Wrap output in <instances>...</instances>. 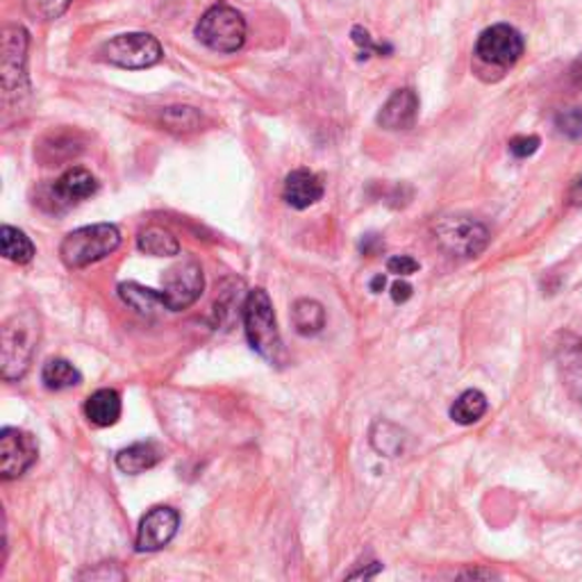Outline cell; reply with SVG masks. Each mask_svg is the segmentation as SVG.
Masks as SVG:
<instances>
[{
	"mask_svg": "<svg viewBox=\"0 0 582 582\" xmlns=\"http://www.w3.org/2000/svg\"><path fill=\"white\" fill-rule=\"evenodd\" d=\"M435 239L450 256L476 258L489 243V230L469 217H446L435 226Z\"/></svg>",
	"mask_w": 582,
	"mask_h": 582,
	"instance_id": "obj_6",
	"label": "cell"
},
{
	"mask_svg": "<svg viewBox=\"0 0 582 582\" xmlns=\"http://www.w3.org/2000/svg\"><path fill=\"white\" fill-rule=\"evenodd\" d=\"M196 37L210 51L237 53L246 44V21L235 8L215 6L200 17Z\"/></svg>",
	"mask_w": 582,
	"mask_h": 582,
	"instance_id": "obj_4",
	"label": "cell"
},
{
	"mask_svg": "<svg viewBox=\"0 0 582 582\" xmlns=\"http://www.w3.org/2000/svg\"><path fill=\"white\" fill-rule=\"evenodd\" d=\"M25 51H28V32L21 25H8L3 34V92L6 98L25 87Z\"/></svg>",
	"mask_w": 582,
	"mask_h": 582,
	"instance_id": "obj_11",
	"label": "cell"
},
{
	"mask_svg": "<svg viewBox=\"0 0 582 582\" xmlns=\"http://www.w3.org/2000/svg\"><path fill=\"white\" fill-rule=\"evenodd\" d=\"M39 342V319L34 312H19L3 325V342H0V368L8 383L21 381Z\"/></svg>",
	"mask_w": 582,
	"mask_h": 582,
	"instance_id": "obj_1",
	"label": "cell"
},
{
	"mask_svg": "<svg viewBox=\"0 0 582 582\" xmlns=\"http://www.w3.org/2000/svg\"><path fill=\"white\" fill-rule=\"evenodd\" d=\"M409 297H412V284H407V282H403V280H398V282L392 284V299H394V303H405V301H409Z\"/></svg>",
	"mask_w": 582,
	"mask_h": 582,
	"instance_id": "obj_31",
	"label": "cell"
},
{
	"mask_svg": "<svg viewBox=\"0 0 582 582\" xmlns=\"http://www.w3.org/2000/svg\"><path fill=\"white\" fill-rule=\"evenodd\" d=\"M569 202H571L573 207H582V176L573 183V187H571V191H569Z\"/></svg>",
	"mask_w": 582,
	"mask_h": 582,
	"instance_id": "obj_32",
	"label": "cell"
},
{
	"mask_svg": "<svg viewBox=\"0 0 582 582\" xmlns=\"http://www.w3.org/2000/svg\"><path fill=\"white\" fill-rule=\"evenodd\" d=\"M291 321H294L299 335L314 337L325 325V310L319 301L301 299L294 303V308H291Z\"/></svg>",
	"mask_w": 582,
	"mask_h": 582,
	"instance_id": "obj_20",
	"label": "cell"
},
{
	"mask_svg": "<svg viewBox=\"0 0 582 582\" xmlns=\"http://www.w3.org/2000/svg\"><path fill=\"white\" fill-rule=\"evenodd\" d=\"M387 271L394 276H412L419 271V262L409 256H394L387 260Z\"/></svg>",
	"mask_w": 582,
	"mask_h": 582,
	"instance_id": "obj_28",
	"label": "cell"
},
{
	"mask_svg": "<svg viewBox=\"0 0 582 582\" xmlns=\"http://www.w3.org/2000/svg\"><path fill=\"white\" fill-rule=\"evenodd\" d=\"M0 248H3V258L14 264H28L34 258V243L30 237L12 226L0 228Z\"/></svg>",
	"mask_w": 582,
	"mask_h": 582,
	"instance_id": "obj_22",
	"label": "cell"
},
{
	"mask_svg": "<svg viewBox=\"0 0 582 582\" xmlns=\"http://www.w3.org/2000/svg\"><path fill=\"white\" fill-rule=\"evenodd\" d=\"M180 526V517L174 508H153L139 523L135 549L139 553H153L162 551L164 547L172 544V539L176 537Z\"/></svg>",
	"mask_w": 582,
	"mask_h": 582,
	"instance_id": "obj_10",
	"label": "cell"
},
{
	"mask_svg": "<svg viewBox=\"0 0 582 582\" xmlns=\"http://www.w3.org/2000/svg\"><path fill=\"white\" fill-rule=\"evenodd\" d=\"M202 287H205L202 269L196 260L189 258V260L174 264L169 271L164 273L159 294H162L166 310L180 312L200 299Z\"/></svg>",
	"mask_w": 582,
	"mask_h": 582,
	"instance_id": "obj_7",
	"label": "cell"
},
{
	"mask_svg": "<svg viewBox=\"0 0 582 582\" xmlns=\"http://www.w3.org/2000/svg\"><path fill=\"white\" fill-rule=\"evenodd\" d=\"M162 460H164V450L155 441H139L116 453V467L128 476L144 474L157 467Z\"/></svg>",
	"mask_w": 582,
	"mask_h": 582,
	"instance_id": "obj_16",
	"label": "cell"
},
{
	"mask_svg": "<svg viewBox=\"0 0 582 582\" xmlns=\"http://www.w3.org/2000/svg\"><path fill=\"white\" fill-rule=\"evenodd\" d=\"M85 414L92 426L110 428L121 417V396L114 389H98L87 398Z\"/></svg>",
	"mask_w": 582,
	"mask_h": 582,
	"instance_id": "obj_17",
	"label": "cell"
},
{
	"mask_svg": "<svg viewBox=\"0 0 582 582\" xmlns=\"http://www.w3.org/2000/svg\"><path fill=\"white\" fill-rule=\"evenodd\" d=\"M571 75H573V80L578 82V85H582V55H580V60L575 62V66H573V71H571Z\"/></svg>",
	"mask_w": 582,
	"mask_h": 582,
	"instance_id": "obj_34",
	"label": "cell"
},
{
	"mask_svg": "<svg viewBox=\"0 0 582 582\" xmlns=\"http://www.w3.org/2000/svg\"><path fill=\"white\" fill-rule=\"evenodd\" d=\"M407 435L392 422H378L371 428V446L385 457H398L405 450Z\"/></svg>",
	"mask_w": 582,
	"mask_h": 582,
	"instance_id": "obj_24",
	"label": "cell"
},
{
	"mask_svg": "<svg viewBox=\"0 0 582 582\" xmlns=\"http://www.w3.org/2000/svg\"><path fill=\"white\" fill-rule=\"evenodd\" d=\"M485 412H487V396L478 389H467L453 403L450 419L460 426H471L482 419Z\"/></svg>",
	"mask_w": 582,
	"mask_h": 582,
	"instance_id": "obj_23",
	"label": "cell"
},
{
	"mask_svg": "<svg viewBox=\"0 0 582 582\" xmlns=\"http://www.w3.org/2000/svg\"><path fill=\"white\" fill-rule=\"evenodd\" d=\"M37 441L30 433L6 428L0 433V476L14 480L37 463Z\"/></svg>",
	"mask_w": 582,
	"mask_h": 582,
	"instance_id": "obj_9",
	"label": "cell"
},
{
	"mask_svg": "<svg viewBox=\"0 0 582 582\" xmlns=\"http://www.w3.org/2000/svg\"><path fill=\"white\" fill-rule=\"evenodd\" d=\"M555 357L569 396L582 403V340L573 332H560Z\"/></svg>",
	"mask_w": 582,
	"mask_h": 582,
	"instance_id": "obj_12",
	"label": "cell"
},
{
	"mask_svg": "<svg viewBox=\"0 0 582 582\" xmlns=\"http://www.w3.org/2000/svg\"><path fill=\"white\" fill-rule=\"evenodd\" d=\"M465 575H467V578H480V575H482V578H491L493 573H491V571H469V573H465Z\"/></svg>",
	"mask_w": 582,
	"mask_h": 582,
	"instance_id": "obj_35",
	"label": "cell"
},
{
	"mask_svg": "<svg viewBox=\"0 0 582 582\" xmlns=\"http://www.w3.org/2000/svg\"><path fill=\"white\" fill-rule=\"evenodd\" d=\"M243 328L251 349L271 364H280L284 349L273 305L264 289H253L243 301Z\"/></svg>",
	"mask_w": 582,
	"mask_h": 582,
	"instance_id": "obj_2",
	"label": "cell"
},
{
	"mask_svg": "<svg viewBox=\"0 0 582 582\" xmlns=\"http://www.w3.org/2000/svg\"><path fill=\"white\" fill-rule=\"evenodd\" d=\"M537 148H539V137H534V135H530V137H515L510 142V153L515 157H519V159H526V157L534 155Z\"/></svg>",
	"mask_w": 582,
	"mask_h": 582,
	"instance_id": "obj_29",
	"label": "cell"
},
{
	"mask_svg": "<svg viewBox=\"0 0 582 582\" xmlns=\"http://www.w3.org/2000/svg\"><path fill=\"white\" fill-rule=\"evenodd\" d=\"M71 6V0H23V10L34 21H55Z\"/></svg>",
	"mask_w": 582,
	"mask_h": 582,
	"instance_id": "obj_26",
	"label": "cell"
},
{
	"mask_svg": "<svg viewBox=\"0 0 582 582\" xmlns=\"http://www.w3.org/2000/svg\"><path fill=\"white\" fill-rule=\"evenodd\" d=\"M96 191H98L96 178L87 169H82V166H73V169L62 174L53 187L55 198L64 205H75L80 200L92 198Z\"/></svg>",
	"mask_w": 582,
	"mask_h": 582,
	"instance_id": "obj_15",
	"label": "cell"
},
{
	"mask_svg": "<svg viewBox=\"0 0 582 582\" xmlns=\"http://www.w3.org/2000/svg\"><path fill=\"white\" fill-rule=\"evenodd\" d=\"M118 297H121V301L126 303L128 308H133L135 312L144 314V316H153V314L166 310L159 291L148 289V287H142V284H137V282H123V284H118Z\"/></svg>",
	"mask_w": 582,
	"mask_h": 582,
	"instance_id": "obj_18",
	"label": "cell"
},
{
	"mask_svg": "<svg viewBox=\"0 0 582 582\" xmlns=\"http://www.w3.org/2000/svg\"><path fill=\"white\" fill-rule=\"evenodd\" d=\"M555 128L567 139H580L582 137V107L562 110L555 116Z\"/></svg>",
	"mask_w": 582,
	"mask_h": 582,
	"instance_id": "obj_27",
	"label": "cell"
},
{
	"mask_svg": "<svg viewBox=\"0 0 582 582\" xmlns=\"http://www.w3.org/2000/svg\"><path fill=\"white\" fill-rule=\"evenodd\" d=\"M385 284H387V278L385 276H376V278L371 280V291H373V294H381V291L385 289Z\"/></svg>",
	"mask_w": 582,
	"mask_h": 582,
	"instance_id": "obj_33",
	"label": "cell"
},
{
	"mask_svg": "<svg viewBox=\"0 0 582 582\" xmlns=\"http://www.w3.org/2000/svg\"><path fill=\"white\" fill-rule=\"evenodd\" d=\"M101 55L105 62L118 69L139 71L150 69L162 60V46L148 32H126L110 39L101 49Z\"/></svg>",
	"mask_w": 582,
	"mask_h": 582,
	"instance_id": "obj_5",
	"label": "cell"
},
{
	"mask_svg": "<svg viewBox=\"0 0 582 582\" xmlns=\"http://www.w3.org/2000/svg\"><path fill=\"white\" fill-rule=\"evenodd\" d=\"M353 41H355V44L364 51V55H368V53H389V51H392V49H385V46L373 44V41H371V34H368L362 25L353 28Z\"/></svg>",
	"mask_w": 582,
	"mask_h": 582,
	"instance_id": "obj_30",
	"label": "cell"
},
{
	"mask_svg": "<svg viewBox=\"0 0 582 582\" xmlns=\"http://www.w3.org/2000/svg\"><path fill=\"white\" fill-rule=\"evenodd\" d=\"M121 246V232L112 224L85 226L69 232L60 246V258L69 269H85L105 260Z\"/></svg>",
	"mask_w": 582,
	"mask_h": 582,
	"instance_id": "obj_3",
	"label": "cell"
},
{
	"mask_svg": "<svg viewBox=\"0 0 582 582\" xmlns=\"http://www.w3.org/2000/svg\"><path fill=\"white\" fill-rule=\"evenodd\" d=\"M523 37L517 28L506 25V23H498L487 28L480 37H478V44H476V55L487 62V64H496V66H512L519 62V58L523 55Z\"/></svg>",
	"mask_w": 582,
	"mask_h": 582,
	"instance_id": "obj_8",
	"label": "cell"
},
{
	"mask_svg": "<svg viewBox=\"0 0 582 582\" xmlns=\"http://www.w3.org/2000/svg\"><path fill=\"white\" fill-rule=\"evenodd\" d=\"M137 246L142 253L153 258H172L180 253V243L176 235L159 226H148L146 230H142L137 237Z\"/></svg>",
	"mask_w": 582,
	"mask_h": 582,
	"instance_id": "obj_19",
	"label": "cell"
},
{
	"mask_svg": "<svg viewBox=\"0 0 582 582\" xmlns=\"http://www.w3.org/2000/svg\"><path fill=\"white\" fill-rule=\"evenodd\" d=\"M282 194L291 207H297V210H308L310 205L321 200L323 183L314 172L297 169L287 176Z\"/></svg>",
	"mask_w": 582,
	"mask_h": 582,
	"instance_id": "obj_14",
	"label": "cell"
},
{
	"mask_svg": "<svg viewBox=\"0 0 582 582\" xmlns=\"http://www.w3.org/2000/svg\"><path fill=\"white\" fill-rule=\"evenodd\" d=\"M41 381H44L46 389L62 392V389L77 387L82 383V376L69 360L53 357L44 364V368H41Z\"/></svg>",
	"mask_w": 582,
	"mask_h": 582,
	"instance_id": "obj_21",
	"label": "cell"
},
{
	"mask_svg": "<svg viewBox=\"0 0 582 582\" xmlns=\"http://www.w3.org/2000/svg\"><path fill=\"white\" fill-rule=\"evenodd\" d=\"M200 121H202L200 112L191 105H174L162 112V126L176 135H189L198 131Z\"/></svg>",
	"mask_w": 582,
	"mask_h": 582,
	"instance_id": "obj_25",
	"label": "cell"
},
{
	"mask_svg": "<svg viewBox=\"0 0 582 582\" xmlns=\"http://www.w3.org/2000/svg\"><path fill=\"white\" fill-rule=\"evenodd\" d=\"M419 116V96L405 87L389 96L378 114V126L385 131H409Z\"/></svg>",
	"mask_w": 582,
	"mask_h": 582,
	"instance_id": "obj_13",
	"label": "cell"
}]
</instances>
